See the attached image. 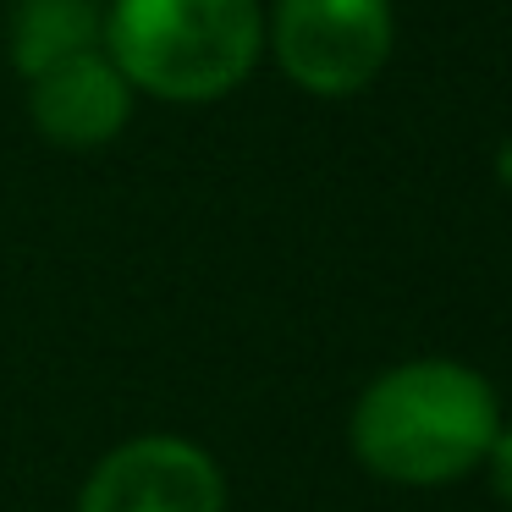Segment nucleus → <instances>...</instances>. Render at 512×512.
Masks as SVG:
<instances>
[{"label": "nucleus", "mask_w": 512, "mask_h": 512, "mask_svg": "<svg viewBox=\"0 0 512 512\" xmlns=\"http://www.w3.org/2000/svg\"><path fill=\"white\" fill-rule=\"evenodd\" d=\"M496 391L452 358L397 364L358 397L353 452L369 474L397 485H446L485 463L501 430Z\"/></svg>", "instance_id": "f257e3e1"}, {"label": "nucleus", "mask_w": 512, "mask_h": 512, "mask_svg": "<svg viewBox=\"0 0 512 512\" xmlns=\"http://www.w3.org/2000/svg\"><path fill=\"white\" fill-rule=\"evenodd\" d=\"M105 45L133 89L171 105L232 94L265 45L259 0H111Z\"/></svg>", "instance_id": "f03ea898"}, {"label": "nucleus", "mask_w": 512, "mask_h": 512, "mask_svg": "<svg viewBox=\"0 0 512 512\" xmlns=\"http://www.w3.org/2000/svg\"><path fill=\"white\" fill-rule=\"evenodd\" d=\"M391 56V0H276V61L298 89L347 100Z\"/></svg>", "instance_id": "7ed1b4c3"}, {"label": "nucleus", "mask_w": 512, "mask_h": 512, "mask_svg": "<svg viewBox=\"0 0 512 512\" xmlns=\"http://www.w3.org/2000/svg\"><path fill=\"white\" fill-rule=\"evenodd\" d=\"M78 512H226V485L204 446L144 435L94 468Z\"/></svg>", "instance_id": "20e7f679"}, {"label": "nucleus", "mask_w": 512, "mask_h": 512, "mask_svg": "<svg viewBox=\"0 0 512 512\" xmlns=\"http://www.w3.org/2000/svg\"><path fill=\"white\" fill-rule=\"evenodd\" d=\"M34 94H28V111H34V127L61 149H100L111 144L116 133L133 116V83L116 72L111 56L89 50V56H72L61 67L39 72Z\"/></svg>", "instance_id": "39448f33"}, {"label": "nucleus", "mask_w": 512, "mask_h": 512, "mask_svg": "<svg viewBox=\"0 0 512 512\" xmlns=\"http://www.w3.org/2000/svg\"><path fill=\"white\" fill-rule=\"evenodd\" d=\"M105 45V12L94 0H17L12 12V67L23 78L89 56Z\"/></svg>", "instance_id": "423d86ee"}, {"label": "nucleus", "mask_w": 512, "mask_h": 512, "mask_svg": "<svg viewBox=\"0 0 512 512\" xmlns=\"http://www.w3.org/2000/svg\"><path fill=\"white\" fill-rule=\"evenodd\" d=\"M485 463H490V485H496V496L512 507V424H507V430H496Z\"/></svg>", "instance_id": "0eeeda50"}, {"label": "nucleus", "mask_w": 512, "mask_h": 512, "mask_svg": "<svg viewBox=\"0 0 512 512\" xmlns=\"http://www.w3.org/2000/svg\"><path fill=\"white\" fill-rule=\"evenodd\" d=\"M496 171H501V182H507V188H512V138H507V144L496 149Z\"/></svg>", "instance_id": "6e6552de"}]
</instances>
